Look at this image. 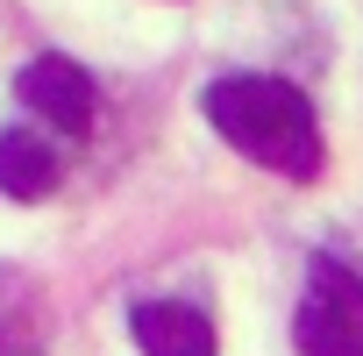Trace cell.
<instances>
[{
    "mask_svg": "<svg viewBox=\"0 0 363 356\" xmlns=\"http://www.w3.org/2000/svg\"><path fill=\"white\" fill-rule=\"evenodd\" d=\"M57 178H65V150L36 128H0V193L36 207L57 193Z\"/></svg>",
    "mask_w": 363,
    "mask_h": 356,
    "instance_id": "cell-5",
    "label": "cell"
},
{
    "mask_svg": "<svg viewBox=\"0 0 363 356\" xmlns=\"http://www.w3.org/2000/svg\"><path fill=\"white\" fill-rule=\"evenodd\" d=\"M128 328H135V349L143 356H214V321L186 299H135L128 306Z\"/></svg>",
    "mask_w": 363,
    "mask_h": 356,
    "instance_id": "cell-4",
    "label": "cell"
},
{
    "mask_svg": "<svg viewBox=\"0 0 363 356\" xmlns=\"http://www.w3.org/2000/svg\"><path fill=\"white\" fill-rule=\"evenodd\" d=\"M292 342H299V356H363V278L342 257H313L306 264Z\"/></svg>",
    "mask_w": 363,
    "mask_h": 356,
    "instance_id": "cell-2",
    "label": "cell"
},
{
    "mask_svg": "<svg viewBox=\"0 0 363 356\" xmlns=\"http://www.w3.org/2000/svg\"><path fill=\"white\" fill-rule=\"evenodd\" d=\"M207 121L278 178H320V121L313 100L278 72H228L207 86Z\"/></svg>",
    "mask_w": 363,
    "mask_h": 356,
    "instance_id": "cell-1",
    "label": "cell"
},
{
    "mask_svg": "<svg viewBox=\"0 0 363 356\" xmlns=\"http://www.w3.org/2000/svg\"><path fill=\"white\" fill-rule=\"evenodd\" d=\"M15 86H22V100H29L57 135H72V143L93 135V121H100V93H93V79H86L72 57H29Z\"/></svg>",
    "mask_w": 363,
    "mask_h": 356,
    "instance_id": "cell-3",
    "label": "cell"
},
{
    "mask_svg": "<svg viewBox=\"0 0 363 356\" xmlns=\"http://www.w3.org/2000/svg\"><path fill=\"white\" fill-rule=\"evenodd\" d=\"M22 278H0V356H50L43 349V313L36 306H15Z\"/></svg>",
    "mask_w": 363,
    "mask_h": 356,
    "instance_id": "cell-6",
    "label": "cell"
}]
</instances>
